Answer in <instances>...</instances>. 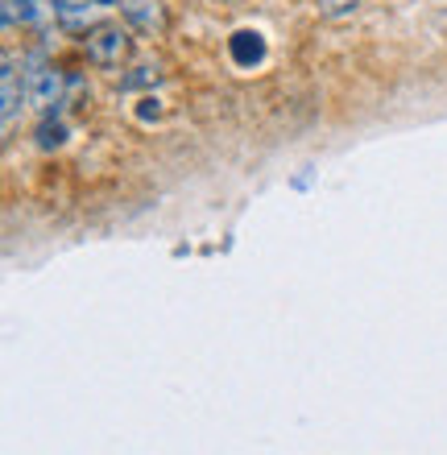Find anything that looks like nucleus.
<instances>
[{
    "instance_id": "423d86ee",
    "label": "nucleus",
    "mask_w": 447,
    "mask_h": 455,
    "mask_svg": "<svg viewBox=\"0 0 447 455\" xmlns=\"http://www.w3.org/2000/svg\"><path fill=\"white\" fill-rule=\"evenodd\" d=\"M356 9V0H319V12L323 17H348Z\"/></svg>"
},
{
    "instance_id": "f257e3e1",
    "label": "nucleus",
    "mask_w": 447,
    "mask_h": 455,
    "mask_svg": "<svg viewBox=\"0 0 447 455\" xmlns=\"http://www.w3.org/2000/svg\"><path fill=\"white\" fill-rule=\"evenodd\" d=\"M124 54H129V34L121 25H100L96 34L87 37V59L96 67H121Z\"/></svg>"
},
{
    "instance_id": "20e7f679",
    "label": "nucleus",
    "mask_w": 447,
    "mask_h": 455,
    "mask_svg": "<svg viewBox=\"0 0 447 455\" xmlns=\"http://www.w3.org/2000/svg\"><path fill=\"white\" fill-rule=\"evenodd\" d=\"M129 21H137L141 29H157L162 25V12H157V0H121Z\"/></svg>"
},
{
    "instance_id": "0eeeda50",
    "label": "nucleus",
    "mask_w": 447,
    "mask_h": 455,
    "mask_svg": "<svg viewBox=\"0 0 447 455\" xmlns=\"http://www.w3.org/2000/svg\"><path fill=\"white\" fill-rule=\"evenodd\" d=\"M37 141H42V149H50V145H59V141H62V124H54V129H50V124H46Z\"/></svg>"
},
{
    "instance_id": "39448f33",
    "label": "nucleus",
    "mask_w": 447,
    "mask_h": 455,
    "mask_svg": "<svg viewBox=\"0 0 447 455\" xmlns=\"http://www.w3.org/2000/svg\"><path fill=\"white\" fill-rule=\"evenodd\" d=\"M17 104H21V92H17V67H12V59H9L4 62V124H12Z\"/></svg>"
},
{
    "instance_id": "7ed1b4c3",
    "label": "nucleus",
    "mask_w": 447,
    "mask_h": 455,
    "mask_svg": "<svg viewBox=\"0 0 447 455\" xmlns=\"http://www.w3.org/2000/svg\"><path fill=\"white\" fill-rule=\"evenodd\" d=\"M92 9H96V0H54V17L67 29H87L92 25Z\"/></svg>"
},
{
    "instance_id": "f03ea898",
    "label": "nucleus",
    "mask_w": 447,
    "mask_h": 455,
    "mask_svg": "<svg viewBox=\"0 0 447 455\" xmlns=\"http://www.w3.org/2000/svg\"><path fill=\"white\" fill-rule=\"evenodd\" d=\"M25 100L34 104L37 112H50L54 104H62V75L54 67H37L25 79Z\"/></svg>"
},
{
    "instance_id": "6e6552de",
    "label": "nucleus",
    "mask_w": 447,
    "mask_h": 455,
    "mask_svg": "<svg viewBox=\"0 0 447 455\" xmlns=\"http://www.w3.org/2000/svg\"><path fill=\"white\" fill-rule=\"evenodd\" d=\"M96 4H112V0H96Z\"/></svg>"
}]
</instances>
